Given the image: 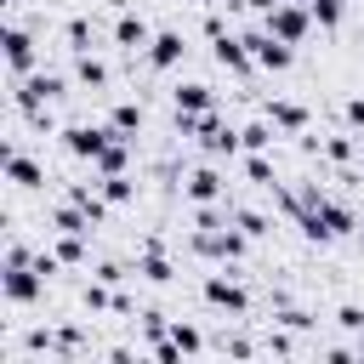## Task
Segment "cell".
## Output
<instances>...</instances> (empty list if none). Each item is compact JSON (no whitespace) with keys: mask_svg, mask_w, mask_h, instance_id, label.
Masks as SVG:
<instances>
[{"mask_svg":"<svg viewBox=\"0 0 364 364\" xmlns=\"http://www.w3.org/2000/svg\"><path fill=\"white\" fill-rule=\"evenodd\" d=\"M91 279H108V284H119V279H125V267H119V262H97V267H91Z\"/></svg>","mask_w":364,"mask_h":364,"instance_id":"35","label":"cell"},{"mask_svg":"<svg viewBox=\"0 0 364 364\" xmlns=\"http://www.w3.org/2000/svg\"><path fill=\"white\" fill-rule=\"evenodd\" d=\"M0 290H6V301H11V307H34V301L46 296V273H40L34 262L0 267Z\"/></svg>","mask_w":364,"mask_h":364,"instance_id":"6","label":"cell"},{"mask_svg":"<svg viewBox=\"0 0 364 364\" xmlns=\"http://www.w3.org/2000/svg\"><path fill=\"white\" fill-rule=\"evenodd\" d=\"M51 228H57V233H91L97 222H91V216H85V210H80L74 199H63V205L51 210Z\"/></svg>","mask_w":364,"mask_h":364,"instance_id":"24","label":"cell"},{"mask_svg":"<svg viewBox=\"0 0 364 364\" xmlns=\"http://www.w3.org/2000/svg\"><path fill=\"white\" fill-rule=\"evenodd\" d=\"M74 80H80V85H91V91H97V85H108V63H102L97 51H74Z\"/></svg>","mask_w":364,"mask_h":364,"instance_id":"21","label":"cell"},{"mask_svg":"<svg viewBox=\"0 0 364 364\" xmlns=\"http://www.w3.org/2000/svg\"><path fill=\"white\" fill-rule=\"evenodd\" d=\"M262 114L279 125V136H301L307 125H313V114H307V102H290V97H273V102H262Z\"/></svg>","mask_w":364,"mask_h":364,"instance_id":"14","label":"cell"},{"mask_svg":"<svg viewBox=\"0 0 364 364\" xmlns=\"http://www.w3.org/2000/svg\"><path fill=\"white\" fill-rule=\"evenodd\" d=\"M119 171H131V136H108V148L91 159V176H119Z\"/></svg>","mask_w":364,"mask_h":364,"instance_id":"18","label":"cell"},{"mask_svg":"<svg viewBox=\"0 0 364 364\" xmlns=\"http://www.w3.org/2000/svg\"><path fill=\"white\" fill-rule=\"evenodd\" d=\"M199 296H205V307H216V313H228V318H245V313H250V290H245V279H239V262H222L216 273H205Z\"/></svg>","mask_w":364,"mask_h":364,"instance_id":"2","label":"cell"},{"mask_svg":"<svg viewBox=\"0 0 364 364\" xmlns=\"http://www.w3.org/2000/svg\"><path fill=\"white\" fill-rule=\"evenodd\" d=\"M358 353H364V330H358Z\"/></svg>","mask_w":364,"mask_h":364,"instance_id":"38","label":"cell"},{"mask_svg":"<svg viewBox=\"0 0 364 364\" xmlns=\"http://www.w3.org/2000/svg\"><path fill=\"white\" fill-rule=\"evenodd\" d=\"M273 136H279V125L262 114V119H250V125H239V154L250 148V154H267L273 148Z\"/></svg>","mask_w":364,"mask_h":364,"instance_id":"20","label":"cell"},{"mask_svg":"<svg viewBox=\"0 0 364 364\" xmlns=\"http://www.w3.org/2000/svg\"><path fill=\"white\" fill-rule=\"evenodd\" d=\"M233 222H239L250 239H262V233H267V216H262V210H250V205H239V210H233Z\"/></svg>","mask_w":364,"mask_h":364,"instance_id":"30","label":"cell"},{"mask_svg":"<svg viewBox=\"0 0 364 364\" xmlns=\"http://www.w3.org/2000/svg\"><path fill=\"white\" fill-rule=\"evenodd\" d=\"M245 46H250L256 68H267V74H284V68L296 63V46H290V40H279L267 23H262V28H250V34H245Z\"/></svg>","mask_w":364,"mask_h":364,"instance_id":"5","label":"cell"},{"mask_svg":"<svg viewBox=\"0 0 364 364\" xmlns=\"http://www.w3.org/2000/svg\"><path fill=\"white\" fill-rule=\"evenodd\" d=\"M63 40H68V51H97V23L91 17H68L63 23Z\"/></svg>","mask_w":364,"mask_h":364,"instance_id":"25","label":"cell"},{"mask_svg":"<svg viewBox=\"0 0 364 364\" xmlns=\"http://www.w3.org/2000/svg\"><path fill=\"white\" fill-rule=\"evenodd\" d=\"M336 324H341L347 336H358V330H364V307H358V301H341V307H336Z\"/></svg>","mask_w":364,"mask_h":364,"instance_id":"31","label":"cell"},{"mask_svg":"<svg viewBox=\"0 0 364 364\" xmlns=\"http://www.w3.org/2000/svg\"><path fill=\"white\" fill-rule=\"evenodd\" d=\"M341 114H347V125L364 136V97H347V102H341Z\"/></svg>","mask_w":364,"mask_h":364,"instance_id":"33","label":"cell"},{"mask_svg":"<svg viewBox=\"0 0 364 364\" xmlns=\"http://www.w3.org/2000/svg\"><path fill=\"white\" fill-rule=\"evenodd\" d=\"M239 171H245V182H256V188H273V182H279V176H273V159H267V154H250V148H245Z\"/></svg>","mask_w":364,"mask_h":364,"instance_id":"26","label":"cell"},{"mask_svg":"<svg viewBox=\"0 0 364 364\" xmlns=\"http://www.w3.org/2000/svg\"><path fill=\"white\" fill-rule=\"evenodd\" d=\"M148 40H154L148 17H136V11L119 6V17H114V46H119V51H148Z\"/></svg>","mask_w":364,"mask_h":364,"instance_id":"16","label":"cell"},{"mask_svg":"<svg viewBox=\"0 0 364 364\" xmlns=\"http://www.w3.org/2000/svg\"><path fill=\"white\" fill-rule=\"evenodd\" d=\"M301 6H307V0H301Z\"/></svg>","mask_w":364,"mask_h":364,"instance_id":"39","label":"cell"},{"mask_svg":"<svg viewBox=\"0 0 364 364\" xmlns=\"http://www.w3.org/2000/svg\"><path fill=\"white\" fill-rule=\"evenodd\" d=\"M136 279H148V284H171V279H176V267H171V256H165L159 239H142V250H136Z\"/></svg>","mask_w":364,"mask_h":364,"instance_id":"15","label":"cell"},{"mask_svg":"<svg viewBox=\"0 0 364 364\" xmlns=\"http://www.w3.org/2000/svg\"><path fill=\"white\" fill-rule=\"evenodd\" d=\"M136 324H142V336H148V341H159V336H171V318H165L159 307H142V313H136Z\"/></svg>","mask_w":364,"mask_h":364,"instance_id":"29","label":"cell"},{"mask_svg":"<svg viewBox=\"0 0 364 364\" xmlns=\"http://www.w3.org/2000/svg\"><path fill=\"white\" fill-rule=\"evenodd\" d=\"M262 23H267V28L279 34V40H290V46H301V40H307V34L318 28V23H313V11H307L301 0H279V6H273V11L262 17Z\"/></svg>","mask_w":364,"mask_h":364,"instance_id":"7","label":"cell"},{"mask_svg":"<svg viewBox=\"0 0 364 364\" xmlns=\"http://www.w3.org/2000/svg\"><path fill=\"white\" fill-rule=\"evenodd\" d=\"M97 188H102V199H108L114 210L136 199V176H131V171H119V176H97Z\"/></svg>","mask_w":364,"mask_h":364,"instance_id":"23","label":"cell"},{"mask_svg":"<svg viewBox=\"0 0 364 364\" xmlns=\"http://www.w3.org/2000/svg\"><path fill=\"white\" fill-rule=\"evenodd\" d=\"M108 125H114L119 136H131V142H136V131H142V102H131V97H125V102H114V108H108Z\"/></svg>","mask_w":364,"mask_h":364,"instance_id":"22","label":"cell"},{"mask_svg":"<svg viewBox=\"0 0 364 364\" xmlns=\"http://www.w3.org/2000/svg\"><path fill=\"white\" fill-rule=\"evenodd\" d=\"M6 6H11V11H17V6H23V0H6Z\"/></svg>","mask_w":364,"mask_h":364,"instance_id":"37","label":"cell"},{"mask_svg":"<svg viewBox=\"0 0 364 364\" xmlns=\"http://www.w3.org/2000/svg\"><path fill=\"white\" fill-rule=\"evenodd\" d=\"M171 341H176V347H182V358H199V353H205V336H199V330H193V324H182V318H176V324H171Z\"/></svg>","mask_w":364,"mask_h":364,"instance_id":"28","label":"cell"},{"mask_svg":"<svg viewBox=\"0 0 364 364\" xmlns=\"http://www.w3.org/2000/svg\"><path fill=\"white\" fill-rule=\"evenodd\" d=\"M210 57H216V68H228L233 80H250V74H256V57H250L245 34H216V40H210Z\"/></svg>","mask_w":364,"mask_h":364,"instance_id":"10","label":"cell"},{"mask_svg":"<svg viewBox=\"0 0 364 364\" xmlns=\"http://www.w3.org/2000/svg\"><path fill=\"white\" fill-rule=\"evenodd\" d=\"M6 182H11V188H23V193L46 188V165H40L34 154H23V148H17V136L6 142Z\"/></svg>","mask_w":364,"mask_h":364,"instance_id":"12","label":"cell"},{"mask_svg":"<svg viewBox=\"0 0 364 364\" xmlns=\"http://www.w3.org/2000/svg\"><path fill=\"white\" fill-rule=\"evenodd\" d=\"M222 353H233V358H250V353H256V341H245V336H222Z\"/></svg>","mask_w":364,"mask_h":364,"instance_id":"34","label":"cell"},{"mask_svg":"<svg viewBox=\"0 0 364 364\" xmlns=\"http://www.w3.org/2000/svg\"><path fill=\"white\" fill-rule=\"evenodd\" d=\"M171 102H176L182 114H210V108H216V91H210L205 80H176Z\"/></svg>","mask_w":364,"mask_h":364,"instance_id":"17","label":"cell"},{"mask_svg":"<svg viewBox=\"0 0 364 364\" xmlns=\"http://www.w3.org/2000/svg\"><path fill=\"white\" fill-rule=\"evenodd\" d=\"M296 228H301V239L307 245H330V239H347L353 228H358V216H353V205H341V199H318L313 210H301L296 216Z\"/></svg>","mask_w":364,"mask_h":364,"instance_id":"1","label":"cell"},{"mask_svg":"<svg viewBox=\"0 0 364 364\" xmlns=\"http://www.w3.org/2000/svg\"><path fill=\"white\" fill-rule=\"evenodd\" d=\"M279 324H284V330H313V313H301V307H284V301H279Z\"/></svg>","mask_w":364,"mask_h":364,"instance_id":"32","label":"cell"},{"mask_svg":"<svg viewBox=\"0 0 364 364\" xmlns=\"http://www.w3.org/2000/svg\"><path fill=\"white\" fill-rule=\"evenodd\" d=\"M57 97H68V80L51 74V68H34V74L11 80V108H17V114H34V108H46V102H57Z\"/></svg>","mask_w":364,"mask_h":364,"instance_id":"3","label":"cell"},{"mask_svg":"<svg viewBox=\"0 0 364 364\" xmlns=\"http://www.w3.org/2000/svg\"><path fill=\"white\" fill-rule=\"evenodd\" d=\"M233 6H250V11H262V17H267V11L279 6V0H233Z\"/></svg>","mask_w":364,"mask_h":364,"instance_id":"36","label":"cell"},{"mask_svg":"<svg viewBox=\"0 0 364 364\" xmlns=\"http://www.w3.org/2000/svg\"><path fill=\"white\" fill-rule=\"evenodd\" d=\"M34 68H40V40H34L17 17H6V74L23 80V74H34Z\"/></svg>","mask_w":364,"mask_h":364,"instance_id":"4","label":"cell"},{"mask_svg":"<svg viewBox=\"0 0 364 364\" xmlns=\"http://www.w3.org/2000/svg\"><path fill=\"white\" fill-rule=\"evenodd\" d=\"M142 57H148V68H159V74H165V68H176V63L188 57V34H182V28H159V34L148 40V51H142Z\"/></svg>","mask_w":364,"mask_h":364,"instance_id":"13","label":"cell"},{"mask_svg":"<svg viewBox=\"0 0 364 364\" xmlns=\"http://www.w3.org/2000/svg\"><path fill=\"white\" fill-rule=\"evenodd\" d=\"M85 239H91V233H57L51 250L63 256V267H80V262H85Z\"/></svg>","mask_w":364,"mask_h":364,"instance_id":"27","label":"cell"},{"mask_svg":"<svg viewBox=\"0 0 364 364\" xmlns=\"http://www.w3.org/2000/svg\"><path fill=\"white\" fill-rule=\"evenodd\" d=\"M182 199H188V205H216V199H228V176H222L216 165H193V171L182 176Z\"/></svg>","mask_w":364,"mask_h":364,"instance_id":"11","label":"cell"},{"mask_svg":"<svg viewBox=\"0 0 364 364\" xmlns=\"http://www.w3.org/2000/svg\"><path fill=\"white\" fill-rule=\"evenodd\" d=\"M193 142H199V154H205V159H222V154L233 159V154H239V131H233L216 108H210V114H199V136H193Z\"/></svg>","mask_w":364,"mask_h":364,"instance_id":"8","label":"cell"},{"mask_svg":"<svg viewBox=\"0 0 364 364\" xmlns=\"http://www.w3.org/2000/svg\"><path fill=\"white\" fill-rule=\"evenodd\" d=\"M358 148H364V136H358V131H336V136H324V142H318V154H324L330 165H353V159H358Z\"/></svg>","mask_w":364,"mask_h":364,"instance_id":"19","label":"cell"},{"mask_svg":"<svg viewBox=\"0 0 364 364\" xmlns=\"http://www.w3.org/2000/svg\"><path fill=\"white\" fill-rule=\"evenodd\" d=\"M108 136H114V125H97V119H74V125H63V148H68L74 159H97V154L108 148Z\"/></svg>","mask_w":364,"mask_h":364,"instance_id":"9","label":"cell"}]
</instances>
